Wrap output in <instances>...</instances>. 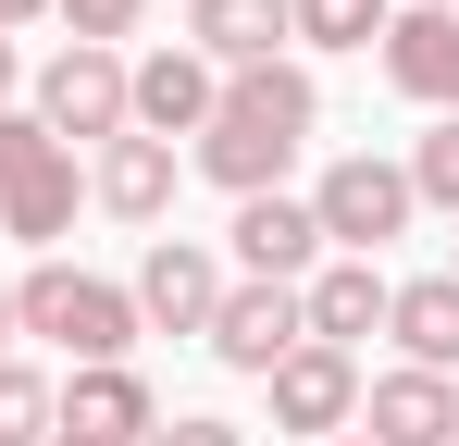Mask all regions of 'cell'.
<instances>
[{"mask_svg": "<svg viewBox=\"0 0 459 446\" xmlns=\"http://www.w3.org/2000/svg\"><path fill=\"white\" fill-rule=\"evenodd\" d=\"M385 335H397V360H410V372H447V384H459V286H447V273L385 286Z\"/></svg>", "mask_w": 459, "mask_h": 446, "instance_id": "cell-17", "label": "cell"}, {"mask_svg": "<svg viewBox=\"0 0 459 446\" xmlns=\"http://www.w3.org/2000/svg\"><path fill=\"white\" fill-rule=\"evenodd\" d=\"M199 347H212L224 372H248V384H261L273 360H299V347H310V322H299V286H248V273H236Z\"/></svg>", "mask_w": 459, "mask_h": 446, "instance_id": "cell-10", "label": "cell"}, {"mask_svg": "<svg viewBox=\"0 0 459 446\" xmlns=\"http://www.w3.org/2000/svg\"><path fill=\"white\" fill-rule=\"evenodd\" d=\"M397 174H410V199H422V211H447V223H459V124H422Z\"/></svg>", "mask_w": 459, "mask_h": 446, "instance_id": "cell-20", "label": "cell"}, {"mask_svg": "<svg viewBox=\"0 0 459 446\" xmlns=\"http://www.w3.org/2000/svg\"><path fill=\"white\" fill-rule=\"evenodd\" d=\"M299 322H310V347L360 360V335H385V261H323L299 286Z\"/></svg>", "mask_w": 459, "mask_h": 446, "instance_id": "cell-15", "label": "cell"}, {"mask_svg": "<svg viewBox=\"0 0 459 446\" xmlns=\"http://www.w3.org/2000/svg\"><path fill=\"white\" fill-rule=\"evenodd\" d=\"M13 99H25V63H13V38H0V112H13Z\"/></svg>", "mask_w": 459, "mask_h": 446, "instance_id": "cell-24", "label": "cell"}, {"mask_svg": "<svg viewBox=\"0 0 459 446\" xmlns=\"http://www.w3.org/2000/svg\"><path fill=\"white\" fill-rule=\"evenodd\" d=\"M310 223H323V248H335V261H385V248L422 223V199H410V174H397L385 149H348V161H323Z\"/></svg>", "mask_w": 459, "mask_h": 446, "instance_id": "cell-4", "label": "cell"}, {"mask_svg": "<svg viewBox=\"0 0 459 446\" xmlns=\"http://www.w3.org/2000/svg\"><path fill=\"white\" fill-rule=\"evenodd\" d=\"M335 248H323V223H310V199H236V223H224V273H248V286H310Z\"/></svg>", "mask_w": 459, "mask_h": 446, "instance_id": "cell-7", "label": "cell"}, {"mask_svg": "<svg viewBox=\"0 0 459 446\" xmlns=\"http://www.w3.org/2000/svg\"><path fill=\"white\" fill-rule=\"evenodd\" d=\"M50 446H75V434H50Z\"/></svg>", "mask_w": 459, "mask_h": 446, "instance_id": "cell-29", "label": "cell"}, {"mask_svg": "<svg viewBox=\"0 0 459 446\" xmlns=\"http://www.w3.org/2000/svg\"><path fill=\"white\" fill-rule=\"evenodd\" d=\"M397 13H459V0H397Z\"/></svg>", "mask_w": 459, "mask_h": 446, "instance_id": "cell-26", "label": "cell"}, {"mask_svg": "<svg viewBox=\"0 0 459 446\" xmlns=\"http://www.w3.org/2000/svg\"><path fill=\"white\" fill-rule=\"evenodd\" d=\"M397 0H286V50H373Z\"/></svg>", "mask_w": 459, "mask_h": 446, "instance_id": "cell-18", "label": "cell"}, {"mask_svg": "<svg viewBox=\"0 0 459 446\" xmlns=\"http://www.w3.org/2000/svg\"><path fill=\"white\" fill-rule=\"evenodd\" d=\"M335 446H373V434H335Z\"/></svg>", "mask_w": 459, "mask_h": 446, "instance_id": "cell-27", "label": "cell"}, {"mask_svg": "<svg viewBox=\"0 0 459 446\" xmlns=\"http://www.w3.org/2000/svg\"><path fill=\"white\" fill-rule=\"evenodd\" d=\"M186 50H199L212 74L286 63V0H186Z\"/></svg>", "mask_w": 459, "mask_h": 446, "instance_id": "cell-16", "label": "cell"}, {"mask_svg": "<svg viewBox=\"0 0 459 446\" xmlns=\"http://www.w3.org/2000/svg\"><path fill=\"white\" fill-rule=\"evenodd\" d=\"M310 137H323V87H310V63H248V74H224L212 124L186 137V174H212L224 199H273V186L299 174Z\"/></svg>", "mask_w": 459, "mask_h": 446, "instance_id": "cell-1", "label": "cell"}, {"mask_svg": "<svg viewBox=\"0 0 459 446\" xmlns=\"http://www.w3.org/2000/svg\"><path fill=\"white\" fill-rule=\"evenodd\" d=\"M0 360H13V286H0Z\"/></svg>", "mask_w": 459, "mask_h": 446, "instance_id": "cell-25", "label": "cell"}, {"mask_svg": "<svg viewBox=\"0 0 459 446\" xmlns=\"http://www.w3.org/2000/svg\"><path fill=\"white\" fill-rule=\"evenodd\" d=\"M50 434H75V446H150L161 434V397H150V372L137 360H100L63 384V409H50Z\"/></svg>", "mask_w": 459, "mask_h": 446, "instance_id": "cell-11", "label": "cell"}, {"mask_svg": "<svg viewBox=\"0 0 459 446\" xmlns=\"http://www.w3.org/2000/svg\"><path fill=\"white\" fill-rule=\"evenodd\" d=\"M261 397H273V434L335 446L348 422H360V360H348V347H299V360L261 372Z\"/></svg>", "mask_w": 459, "mask_h": 446, "instance_id": "cell-8", "label": "cell"}, {"mask_svg": "<svg viewBox=\"0 0 459 446\" xmlns=\"http://www.w3.org/2000/svg\"><path fill=\"white\" fill-rule=\"evenodd\" d=\"M348 434H373V446H459V384L397 360V372L360 384V422H348Z\"/></svg>", "mask_w": 459, "mask_h": 446, "instance_id": "cell-13", "label": "cell"}, {"mask_svg": "<svg viewBox=\"0 0 459 446\" xmlns=\"http://www.w3.org/2000/svg\"><path fill=\"white\" fill-rule=\"evenodd\" d=\"M13 335H38V347H63L75 372H100V360H137V297L112 286V273H87V261H25Z\"/></svg>", "mask_w": 459, "mask_h": 446, "instance_id": "cell-2", "label": "cell"}, {"mask_svg": "<svg viewBox=\"0 0 459 446\" xmlns=\"http://www.w3.org/2000/svg\"><path fill=\"white\" fill-rule=\"evenodd\" d=\"M373 74L410 99V112H435V124H459V13H385L373 38Z\"/></svg>", "mask_w": 459, "mask_h": 446, "instance_id": "cell-9", "label": "cell"}, {"mask_svg": "<svg viewBox=\"0 0 459 446\" xmlns=\"http://www.w3.org/2000/svg\"><path fill=\"white\" fill-rule=\"evenodd\" d=\"M150 446H248V434H236L224 409H161V434H150Z\"/></svg>", "mask_w": 459, "mask_h": 446, "instance_id": "cell-22", "label": "cell"}, {"mask_svg": "<svg viewBox=\"0 0 459 446\" xmlns=\"http://www.w3.org/2000/svg\"><path fill=\"white\" fill-rule=\"evenodd\" d=\"M50 409H63V384L38 360H0V446H50Z\"/></svg>", "mask_w": 459, "mask_h": 446, "instance_id": "cell-19", "label": "cell"}, {"mask_svg": "<svg viewBox=\"0 0 459 446\" xmlns=\"http://www.w3.org/2000/svg\"><path fill=\"white\" fill-rule=\"evenodd\" d=\"M75 199H87L75 149L50 137L25 99H13V112H0V236H13V248H38V261H63V223H75Z\"/></svg>", "mask_w": 459, "mask_h": 446, "instance_id": "cell-3", "label": "cell"}, {"mask_svg": "<svg viewBox=\"0 0 459 446\" xmlns=\"http://www.w3.org/2000/svg\"><path fill=\"white\" fill-rule=\"evenodd\" d=\"M447 286H459V248H447Z\"/></svg>", "mask_w": 459, "mask_h": 446, "instance_id": "cell-28", "label": "cell"}, {"mask_svg": "<svg viewBox=\"0 0 459 446\" xmlns=\"http://www.w3.org/2000/svg\"><path fill=\"white\" fill-rule=\"evenodd\" d=\"M174 186H186V149L137 137V124H125L112 149H87V199H100L112 223H161V211H174Z\"/></svg>", "mask_w": 459, "mask_h": 446, "instance_id": "cell-14", "label": "cell"}, {"mask_svg": "<svg viewBox=\"0 0 459 446\" xmlns=\"http://www.w3.org/2000/svg\"><path fill=\"white\" fill-rule=\"evenodd\" d=\"M63 25H75V50H125L150 25V0H63Z\"/></svg>", "mask_w": 459, "mask_h": 446, "instance_id": "cell-21", "label": "cell"}, {"mask_svg": "<svg viewBox=\"0 0 459 446\" xmlns=\"http://www.w3.org/2000/svg\"><path fill=\"white\" fill-rule=\"evenodd\" d=\"M212 99H224V74L199 63V50H150V63H125V124H137V137H199V124H212Z\"/></svg>", "mask_w": 459, "mask_h": 446, "instance_id": "cell-12", "label": "cell"}, {"mask_svg": "<svg viewBox=\"0 0 459 446\" xmlns=\"http://www.w3.org/2000/svg\"><path fill=\"white\" fill-rule=\"evenodd\" d=\"M224 248L212 236H150V261L125 273V297H137V335H212V310H224Z\"/></svg>", "mask_w": 459, "mask_h": 446, "instance_id": "cell-6", "label": "cell"}, {"mask_svg": "<svg viewBox=\"0 0 459 446\" xmlns=\"http://www.w3.org/2000/svg\"><path fill=\"white\" fill-rule=\"evenodd\" d=\"M50 13H63V0H0V38H13V25H50Z\"/></svg>", "mask_w": 459, "mask_h": 446, "instance_id": "cell-23", "label": "cell"}, {"mask_svg": "<svg viewBox=\"0 0 459 446\" xmlns=\"http://www.w3.org/2000/svg\"><path fill=\"white\" fill-rule=\"evenodd\" d=\"M25 112H38L63 149H112L125 137V50H75V38H63L50 63L25 74Z\"/></svg>", "mask_w": 459, "mask_h": 446, "instance_id": "cell-5", "label": "cell"}]
</instances>
